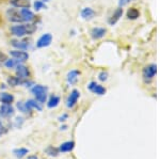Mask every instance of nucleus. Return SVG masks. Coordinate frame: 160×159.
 Returning a JSON list of instances; mask_svg holds the SVG:
<instances>
[{"mask_svg":"<svg viewBox=\"0 0 160 159\" xmlns=\"http://www.w3.org/2000/svg\"><path fill=\"white\" fill-rule=\"evenodd\" d=\"M131 1H133V0H118V7H123L127 6V4H129Z\"/></svg>","mask_w":160,"mask_h":159,"instance_id":"c756f323","label":"nucleus"},{"mask_svg":"<svg viewBox=\"0 0 160 159\" xmlns=\"http://www.w3.org/2000/svg\"><path fill=\"white\" fill-rule=\"evenodd\" d=\"M7 60H8L7 55H6V53H3V52H1V51H0V63H4Z\"/></svg>","mask_w":160,"mask_h":159,"instance_id":"2f4dec72","label":"nucleus"},{"mask_svg":"<svg viewBox=\"0 0 160 159\" xmlns=\"http://www.w3.org/2000/svg\"><path fill=\"white\" fill-rule=\"evenodd\" d=\"M123 13H124L123 7H118V9L113 12V14L109 17V19H108V24H109L110 26H114L118 22V20L121 19V17L123 16Z\"/></svg>","mask_w":160,"mask_h":159,"instance_id":"9b49d317","label":"nucleus"},{"mask_svg":"<svg viewBox=\"0 0 160 159\" xmlns=\"http://www.w3.org/2000/svg\"><path fill=\"white\" fill-rule=\"evenodd\" d=\"M27 159H38L37 155H30Z\"/></svg>","mask_w":160,"mask_h":159,"instance_id":"f704fd0d","label":"nucleus"},{"mask_svg":"<svg viewBox=\"0 0 160 159\" xmlns=\"http://www.w3.org/2000/svg\"><path fill=\"white\" fill-rule=\"evenodd\" d=\"M25 82H26V80H22V79H20L19 77H17V76L10 77V78L8 79V83H9L11 87L22 86V84H25Z\"/></svg>","mask_w":160,"mask_h":159,"instance_id":"412c9836","label":"nucleus"},{"mask_svg":"<svg viewBox=\"0 0 160 159\" xmlns=\"http://www.w3.org/2000/svg\"><path fill=\"white\" fill-rule=\"evenodd\" d=\"M140 16V12H139L138 9L136 7H131V9L128 10L127 12V18L128 19H137L138 17Z\"/></svg>","mask_w":160,"mask_h":159,"instance_id":"393cba45","label":"nucleus"},{"mask_svg":"<svg viewBox=\"0 0 160 159\" xmlns=\"http://www.w3.org/2000/svg\"><path fill=\"white\" fill-rule=\"evenodd\" d=\"M16 76L19 77L20 79H22V80H27L28 78H29L30 76V71L29 68L27 67L26 65H24V64L20 63L19 65L16 66Z\"/></svg>","mask_w":160,"mask_h":159,"instance_id":"1a4fd4ad","label":"nucleus"},{"mask_svg":"<svg viewBox=\"0 0 160 159\" xmlns=\"http://www.w3.org/2000/svg\"><path fill=\"white\" fill-rule=\"evenodd\" d=\"M157 73V65L155 63L148 64L146 66H144L143 71H142V77H143V80L146 83H149L151 81L154 80L155 76Z\"/></svg>","mask_w":160,"mask_h":159,"instance_id":"7ed1b4c3","label":"nucleus"},{"mask_svg":"<svg viewBox=\"0 0 160 159\" xmlns=\"http://www.w3.org/2000/svg\"><path fill=\"white\" fill-rule=\"evenodd\" d=\"M11 44L15 49L27 50L30 47V43L27 40H12Z\"/></svg>","mask_w":160,"mask_h":159,"instance_id":"f8f14e48","label":"nucleus"},{"mask_svg":"<svg viewBox=\"0 0 160 159\" xmlns=\"http://www.w3.org/2000/svg\"><path fill=\"white\" fill-rule=\"evenodd\" d=\"M108 77H109V74H108L107 72H105V71L100 72V73L98 74V79L100 81H102V82L108 80Z\"/></svg>","mask_w":160,"mask_h":159,"instance_id":"c85d7f7f","label":"nucleus"},{"mask_svg":"<svg viewBox=\"0 0 160 159\" xmlns=\"http://www.w3.org/2000/svg\"><path fill=\"white\" fill-rule=\"evenodd\" d=\"M13 114H14V108H13L11 105L2 104L1 106H0V117H12Z\"/></svg>","mask_w":160,"mask_h":159,"instance_id":"4468645a","label":"nucleus"},{"mask_svg":"<svg viewBox=\"0 0 160 159\" xmlns=\"http://www.w3.org/2000/svg\"><path fill=\"white\" fill-rule=\"evenodd\" d=\"M31 92L34 95L35 99L40 102V104H44L47 99V92L48 88L46 86H42V84H34L33 88L31 89Z\"/></svg>","mask_w":160,"mask_h":159,"instance_id":"f03ea898","label":"nucleus"},{"mask_svg":"<svg viewBox=\"0 0 160 159\" xmlns=\"http://www.w3.org/2000/svg\"><path fill=\"white\" fill-rule=\"evenodd\" d=\"M79 76H80V72L78 70L69 71L68 73V75H66V80H68V83L71 84V86L76 84L77 81H78Z\"/></svg>","mask_w":160,"mask_h":159,"instance_id":"ddd939ff","label":"nucleus"},{"mask_svg":"<svg viewBox=\"0 0 160 159\" xmlns=\"http://www.w3.org/2000/svg\"><path fill=\"white\" fill-rule=\"evenodd\" d=\"M10 3L12 7L17 9H30L31 7L30 0H11Z\"/></svg>","mask_w":160,"mask_h":159,"instance_id":"dca6fc26","label":"nucleus"},{"mask_svg":"<svg viewBox=\"0 0 160 159\" xmlns=\"http://www.w3.org/2000/svg\"><path fill=\"white\" fill-rule=\"evenodd\" d=\"M7 16L12 22H16V24H24L25 22L22 14H20V11L17 9H9L7 11Z\"/></svg>","mask_w":160,"mask_h":159,"instance_id":"20e7f679","label":"nucleus"},{"mask_svg":"<svg viewBox=\"0 0 160 159\" xmlns=\"http://www.w3.org/2000/svg\"><path fill=\"white\" fill-rule=\"evenodd\" d=\"M10 56L13 59H16L19 62H26L29 59V53L25 50H19V49H14L10 51Z\"/></svg>","mask_w":160,"mask_h":159,"instance_id":"0eeeda50","label":"nucleus"},{"mask_svg":"<svg viewBox=\"0 0 160 159\" xmlns=\"http://www.w3.org/2000/svg\"><path fill=\"white\" fill-rule=\"evenodd\" d=\"M75 147V142L74 141H66V142L62 143L59 147V151L62 153H68V152H71L73 151Z\"/></svg>","mask_w":160,"mask_h":159,"instance_id":"a211bd4d","label":"nucleus"},{"mask_svg":"<svg viewBox=\"0 0 160 159\" xmlns=\"http://www.w3.org/2000/svg\"><path fill=\"white\" fill-rule=\"evenodd\" d=\"M2 132H3V125H2V123L0 122V136H1Z\"/></svg>","mask_w":160,"mask_h":159,"instance_id":"72a5a7b5","label":"nucleus"},{"mask_svg":"<svg viewBox=\"0 0 160 159\" xmlns=\"http://www.w3.org/2000/svg\"><path fill=\"white\" fill-rule=\"evenodd\" d=\"M22 123H24V119H22V117H16V121H15V126L20 127Z\"/></svg>","mask_w":160,"mask_h":159,"instance_id":"7c9ffc66","label":"nucleus"},{"mask_svg":"<svg viewBox=\"0 0 160 159\" xmlns=\"http://www.w3.org/2000/svg\"><path fill=\"white\" fill-rule=\"evenodd\" d=\"M90 34H91V37L93 40H100L107 34V29L102 27H95L91 30Z\"/></svg>","mask_w":160,"mask_h":159,"instance_id":"9d476101","label":"nucleus"},{"mask_svg":"<svg viewBox=\"0 0 160 159\" xmlns=\"http://www.w3.org/2000/svg\"><path fill=\"white\" fill-rule=\"evenodd\" d=\"M59 104H60V97H59L58 95H51L49 101L47 102V107L50 109H52V108L58 107Z\"/></svg>","mask_w":160,"mask_h":159,"instance_id":"4be33fe9","label":"nucleus"},{"mask_svg":"<svg viewBox=\"0 0 160 159\" xmlns=\"http://www.w3.org/2000/svg\"><path fill=\"white\" fill-rule=\"evenodd\" d=\"M79 97H80V92L78 91V90L74 89L73 91L69 93L68 99H66V107L69 109L74 108L75 105H76L77 102H78Z\"/></svg>","mask_w":160,"mask_h":159,"instance_id":"423d86ee","label":"nucleus"},{"mask_svg":"<svg viewBox=\"0 0 160 159\" xmlns=\"http://www.w3.org/2000/svg\"><path fill=\"white\" fill-rule=\"evenodd\" d=\"M45 152L47 153L49 156H55V157L59 155V150H58V148H56V147H48L45 150Z\"/></svg>","mask_w":160,"mask_h":159,"instance_id":"cd10ccee","label":"nucleus"},{"mask_svg":"<svg viewBox=\"0 0 160 159\" xmlns=\"http://www.w3.org/2000/svg\"><path fill=\"white\" fill-rule=\"evenodd\" d=\"M95 15H96V12L92 7H83L80 12V16L84 20H91L94 18Z\"/></svg>","mask_w":160,"mask_h":159,"instance_id":"2eb2a0df","label":"nucleus"},{"mask_svg":"<svg viewBox=\"0 0 160 159\" xmlns=\"http://www.w3.org/2000/svg\"><path fill=\"white\" fill-rule=\"evenodd\" d=\"M17 108H18L19 111H22V113H30V111H31V110L27 107L26 102H17Z\"/></svg>","mask_w":160,"mask_h":159,"instance_id":"a878e982","label":"nucleus"},{"mask_svg":"<svg viewBox=\"0 0 160 159\" xmlns=\"http://www.w3.org/2000/svg\"><path fill=\"white\" fill-rule=\"evenodd\" d=\"M88 89H89L92 93L96 94V95H98V96L105 95L106 92H107V90H106L105 87L99 83H97L96 81H91V82L88 84Z\"/></svg>","mask_w":160,"mask_h":159,"instance_id":"39448f33","label":"nucleus"},{"mask_svg":"<svg viewBox=\"0 0 160 159\" xmlns=\"http://www.w3.org/2000/svg\"><path fill=\"white\" fill-rule=\"evenodd\" d=\"M68 117V115L66 114V113H64L63 115H61V117H59V121H60V122H65Z\"/></svg>","mask_w":160,"mask_h":159,"instance_id":"473e14b6","label":"nucleus"},{"mask_svg":"<svg viewBox=\"0 0 160 159\" xmlns=\"http://www.w3.org/2000/svg\"><path fill=\"white\" fill-rule=\"evenodd\" d=\"M52 42V35L50 33H45L42 37H40V38L37 41V47L38 48H45L47 46H49Z\"/></svg>","mask_w":160,"mask_h":159,"instance_id":"6e6552de","label":"nucleus"},{"mask_svg":"<svg viewBox=\"0 0 160 159\" xmlns=\"http://www.w3.org/2000/svg\"><path fill=\"white\" fill-rule=\"evenodd\" d=\"M0 102L2 104H8V105H11L13 102H14V96L10 93H7V92H2L0 94Z\"/></svg>","mask_w":160,"mask_h":159,"instance_id":"aec40b11","label":"nucleus"},{"mask_svg":"<svg viewBox=\"0 0 160 159\" xmlns=\"http://www.w3.org/2000/svg\"><path fill=\"white\" fill-rule=\"evenodd\" d=\"M66 128H68V126H66V125H64V126H61V129H63V130H65Z\"/></svg>","mask_w":160,"mask_h":159,"instance_id":"c9c22d12","label":"nucleus"},{"mask_svg":"<svg viewBox=\"0 0 160 159\" xmlns=\"http://www.w3.org/2000/svg\"><path fill=\"white\" fill-rule=\"evenodd\" d=\"M33 7H34L35 11H40V10L46 7L45 6V0H35L34 3H33Z\"/></svg>","mask_w":160,"mask_h":159,"instance_id":"bb28decb","label":"nucleus"},{"mask_svg":"<svg viewBox=\"0 0 160 159\" xmlns=\"http://www.w3.org/2000/svg\"><path fill=\"white\" fill-rule=\"evenodd\" d=\"M29 153V150L28 148H25V147H20V148H16V150L13 151V154L15 155V157L17 158H22L25 157L27 154Z\"/></svg>","mask_w":160,"mask_h":159,"instance_id":"b1692460","label":"nucleus"},{"mask_svg":"<svg viewBox=\"0 0 160 159\" xmlns=\"http://www.w3.org/2000/svg\"><path fill=\"white\" fill-rule=\"evenodd\" d=\"M19 11L25 22H30L34 19V13L31 11L30 9H20Z\"/></svg>","mask_w":160,"mask_h":159,"instance_id":"f3484780","label":"nucleus"},{"mask_svg":"<svg viewBox=\"0 0 160 159\" xmlns=\"http://www.w3.org/2000/svg\"><path fill=\"white\" fill-rule=\"evenodd\" d=\"M26 105H27V107L29 108L30 110H38V111H42V105L38 102L37 99H28L27 102H26Z\"/></svg>","mask_w":160,"mask_h":159,"instance_id":"6ab92c4d","label":"nucleus"},{"mask_svg":"<svg viewBox=\"0 0 160 159\" xmlns=\"http://www.w3.org/2000/svg\"><path fill=\"white\" fill-rule=\"evenodd\" d=\"M37 30V26L26 22V24H16L11 27V33L16 37H24L25 35H30Z\"/></svg>","mask_w":160,"mask_h":159,"instance_id":"f257e3e1","label":"nucleus"},{"mask_svg":"<svg viewBox=\"0 0 160 159\" xmlns=\"http://www.w3.org/2000/svg\"><path fill=\"white\" fill-rule=\"evenodd\" d=\"M20 63L22 62H19L16 59H8L6 62H4V66L7 68H9V70H11V68H16V66L19 65Z\"/></svg>","mask_w":160,"mask_h":159,"instance_id":"5701e85b","label":"nucleus"}]
</instances>
